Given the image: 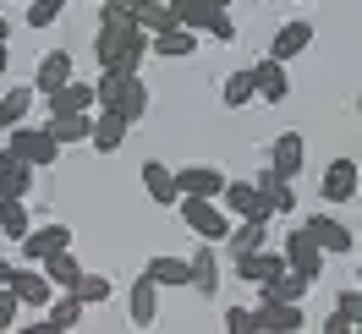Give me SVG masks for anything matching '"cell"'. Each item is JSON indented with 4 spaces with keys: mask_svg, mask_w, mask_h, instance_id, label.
Masks as SVG:
<instances>
[{
    "mask_svg": "<svg viewBox=\"0 0 362 334\" xmlns=\"http://www.w3.org/2000/svg\"><path fill=\"white\" fill-rule=\"evenodd\" d=\"M308 44H313V23H280L269 39V55L274 61H296Z\"/></svg>",
    "mask_w": 362,
    "mask_h": 334,
    "instance_id": "21",
    "label": "cell"
},
{
    "mask_svg": "<svg viewBox=\"0 0 362 334\" xmlns=\"http://www.w3.org/2000/svg\"><path fill=\"white\" fill-rule=\"evenodd\" d=\"M308 285H313V280H308V274H296V268H280V274H274V280H264V296H258V302H308Z\"/></svg>",
    "mask_w": 362,
    "mask_h": 334,
    "instance_id": "22",
    "label": "cell"
},
{
    "mask_svg": "<svg viewBox=\"0 0 362 334\" xmlns=\"http://www.w3.org/2000/svg\"><path fill=\"white\" fill-rule=\"evenodd\" d=\"M226 170L220 165H187V170H176V186H181V198H220L226 192Z\"/></svg>",
    "mask_w": 362,
    "mask_h": 334,
    "instance_id": "12",
    "label": "cell"
},
{
    "mask_svg": "<svg viewBox=\"0 0 362 334\" xmlns=\"http://www.w3.org/2000/svg\"><path fill=\"white\" fill-rule=\"evenodd\" d=\"M93 93H99V110H115L127 126H137L143 110H148V88H143L137 71H105V77L93 83Z\"/></svg>",
    "mask_w": 362,
    "mask_h": 334,
    "instance_id": "2",
    "label": "cell"
},
{
    "mask_svg": "<svg viewBox=\"0 0 362 334\" xmlns=\"http://www.w3.org/2000/svg\"><path fill=\"white\" fill-rule=\"evenodd\" d=\"M187 263H192V290H198V296H214V290H220V263H214V241H204L198 252H192V258H187Z\"/></svg>",
    "mask_w": 362,
    "mask_h": 334,
    "instance_id": "30",
    "label": "cell"
},
{
    "mask_svg": "<svg viewBox=\"0 0 362 334\" xmlns=\"http://www.w3.org/2000/svg\"><path fill=\"white\" fill-rule=\"evenodd\" d=\"M286 268H296V274H308V280H318V268H324V252H318V241L296 225L291 236H286Z\"/></svg>",
    "mask_w": 362,
    "mask_h": 334,
    "instance_id": "15",
    "label": "cell"
},
{
    "mask_svg": "<svg viewBox=\"0 0 362 334\" xmlns=\"http://www.w3.org/2000/svg\"><path fill=\"white\" fill-rule=\"evenodd\" d=\"M335 318H346L351 329H362V290H340L335 296Z\"/></svg>",
    "mask_w": 362,
    "mask_h": 334,
    "instance_id": "39",
    "label": "cell"
},
{
    "mask_svg": "<svg viewBox=\"0 0 362 334\" xmlns=\"http://www.w3.org/2000/svg\"><path fill=\"white\" fill-rule=\"evenodd\" d=\"M302 165H308V143H302V132H280L269 143V170H274V176H286V181H296V176H302Z\"/></svg>",
    "mask_w": 362,
    "mask_h": 334,
    "instance_id": "10",
    "label": "cell"
},
{
    "mask_svg": "<svg viewBox=\"0 0 362 334\" xmlns=\"http://www.w3.org/2000/svg\"><path fill=\"white\" fill-rule=\"evenodd\" d=\"M357 192H362V159H357Z\"/></svg>",
    "mask_w": 362,
    "mask_h": 334,
    "instance_id": "45",
    "label": "cell"
},
{
    "mask_svg": "<svg viewBox=\"0 0 362 334\" xmlns=\"http://www.w3.org/2000/svg\"><path fill=\"white\" fill-rule=\"evenodd\" d=\"M252 77H258V99H264V105H286V93H291V77H286V61H274V55H264V61L252 66Z\"/></svg>",
    "mask_w": 362,
    "mask_h": 334,
    "instance_id": "19",
    "label": "cell"
},
{
    "mask_svg": "<svg viewBox=\"0 0 362 334\" xmlns=\"http://www.w3.org/2000/svg\"><path fill=\"white\" fill-rule=\"evenodd\" d=\"M280 268H286V252H264V246H258V252H242V258H236V274H242L247 285H264V280H274Z\"/></svg>",
    "mask_w": 362,
    "mask_h": 334,
    "instance_id": "23",
    "label": "cell"
},
{
    "mask_svg": "<svg viewBox=\"0 0 362 334\" xmlns=\"http://www.w3.org/2000/svg\"><path fill=\"white\" fill-rule=\"evenodd\" d=\"M6 285L17 290V302L33 307V312H45L49 302H55V280H49L39 263H33V268H11V280H6Z\"/></svg>",
    "mask_w": 362,
    "mask_h": 334,
    "instance_id": "6",
    "label": "cell"
},
{
    "mask_svg": "<svg viewBox=\"0 0 362 334\" xmlns=\"http://www.w3.org/2000/svg\"><path fill=\"white\" fill-rule=\"evenodd\" d=\"M302 230L318 241V252H324V258H329V252H340V258H346V252L357 246V230H351V225H340V220H329V214H308V220H302Z\"/></svg>",
    "mask_w": 362,
    "mask_h": 334,
    "instance_id": "7",
    "label": "cell"
},
{
    "mask_svg": "<svg viewBox=\"0 0 362 334\" xmlns=\"http://www.w3.org/2000/svg\"><path fill=\"white\" fill-rule=\"evenodd\" d=\"M226 329L230 334H252V307H230L226 312Z\"/></svg>",
    "mask_w": 362,
    "mask_h": 334,
    "instance_id": "41",
    "label": "cell"
},
{
    "mask_svg": "<svg viewBox=\"0 0 362 334\" xmlns=\"http://www.w3.org/2000/svg\"><path fill=\"white\" fill-rule=\"evenodd\" d=\"M17 312H23V302H17V290L11 285H0V334L17 323Z\"/></svg>",
    "mask_w": 362,
    "mask_h": 334,
    "instance_id": "40",
    "label": "cell"
},
{
    "mask_svg": "<svg viewBox=\"0 0 362 334\" xmlns=\"http://www.w3.org/2000/svg\"><path fill=\"white\" fill-rule=\"evenodd\" d=\"M45 132L55 137L61 148H71V143H88V132H93V110H88V115H49Z\"/></svg>",
    "mask_w": 362,
    "mask_h": 334,
    "instance_id": "28",
    "label": "cell"
},
{
    "mask_svg": "<svg viewBox=\"0 0 362 334\" xmlns=\"http://www.w3.org/2000/svg\"><path fill=\"white\" fill-rule=\"evenodd\" d=\"M148 55H165V61H187L198 55V33L192 28H165V33H148Z\"/></svg>",
    "mask_w": 362,
    "mask_h": 334,
    "instance_id": "18",
    "label": "cell"
},
{
    "mask_svg": "<svg viewBox=\"0 0 362 334\" xmlns=\"http://www.w3.org/2000/svg\"><path fill=\"white\" fill-rule=\"evenodd\" d=\"M45 105H49V115H88V110H99V93H93V83H61L55 93H45Z\"/></svg>",
    "mask_w": 362,
    "mask_h": 334,
    "instance_id": "11",
    "label": "cell"
},
{
    "mask_svg": "<svg viewBox=\"0 0 362 334\" xmlns=\"http://www.w3.org/2000/svg\"><path fill=\"white\" fill-rule=\"evenodd\" d=\"M318 192H324V203H351L357 198V159H329Z\"/></svg>",
    "mask_w": 362,
    "mask_h": 334,
    "instance_id": "16",
    "label": "cell"
},
{
    "mask_svg": "<svg viewBox=\"0 0 362 334\" xmlns=\"http://www.w3.org/2000/svg\"><path fill=\"white\" fill-rule=\"evenodd\" d=\"M33 176H39V170H33L28 159H17L11 148H0V198H28V192H33Z\"/></svg>",
    "mask_w": 362,
    "mask_h": 334,
    "instance_id": "17",
    "label": "cell"
},
{
    "mask_svg": "<svg viewBox=\"0 0 362 334\" xmlns=\"http://www.w3.org/2000/svg\"><path fill=\"white\" fill-rule=\"evenodd\" d=\"M6 280H11V263H6V258H0V285H6Z\"/></svg>",
    "mask_w": 362,
    "mask_h": 334,
    "instance_id": "44",
    "label": "cell"
},
{
    "mask_svg": "<svg viewBox=\"0 0 362 334\" xmlns=\"http://www.w3.org/2000/svg\"><path fill=\"white\" fill-rule=\"evenodd\" d=\"M176 208H181V225L198 241H226L230 236V214L220 198H176Z\"/></svg>",
    "mask_w": 362,
    "mask_h": 334,
    "instance_id": "3",
    "label": "cell"
},
{
    "mask_svg": "<svg viewBox=\"0 0 362 334\" xmlns=\"http://www.w3.org/2000/svg\"><path fill=\"white\" fill-rule=\"evenodd\" d=\"M6 148H11V154L17 159H28V165H33V170H49V165H55V159H61V143H55V137L45 132V126H11V132H6Z\"/></svg>",
    "mask_w": 362,
    "mask_h": 334,
    "instance_id": "4",
    "label": "cell"
},
{
    "mask_svg": "<svg viewBox=\"0 0 362 334\" xmlns=\"http://www.w3.org/2000/svg\"><path fill=\"white\" fill-rule=\"evenodd\" d=\"M258 192H264V203H269V214H291V208H296V192H291V181H286V176H274L269 165L258 170Z\"/></svg>",
    "mask_w": 362,
    "mask_h": 334,
    "instance_id": "29",
    "label": "cell"
},
{
    "mask_svg": "<svg viewBox=\"0 0 362 334\" xmlns=\"http://www.w3.org/2000/svg\"><path fill=\"white\" fill-rule=\"evenodd\" d=\"M176 17H181V28H192V33H214L220 44L236 39V23H230L226 6H209V0H176Z\"/></svg>",
    "mask_w": 362,
    "mask_h": 334,
    "instance_id": "5",
    "label": "cell"
},
{
    "mask_svg": "<svg viewBox=\"0 0 362 334\" xmlns=\"http://www.w3.org/2000/svg\"><path fill=\"white\" fill-rule=\"evenodd\" d=\"M49 323H55V329H77V323H83V296H77V290H55V302H49Z\"/></svg>",
    "mask_w": 362,
    "mask_h": 334,
    "instance_id": "35",
    "label": "cell"
},
{
    "mask_svg": "<svg viewBox=\"0 0 362 334\" xmlns=\"http://www.w3.org/2000/svg\"><path fill=\"white\" fill-rule=\"evenodd\" d=\"M143 192H148L154 203H165V208H170V203L181 198L176 170H170V165H159V159H148V165H143Z\"/></svg>",
    "mask_w": 362,
    "mask_h": 334,
    "instance_id": "26",
    "label": "cell"
},
{
    "mask_svg": "<svg viewBox=\"0 0 362 334\" xmlns=\"http://www.w3.org/2000/svg\"><path fill=\"white\" fill-rule=\"evenodd\" d=\"M357 115H362V93H357Z\"/></svg>",
    "mask_w": 362,
    "mask_h": 334,
    "instance_id": "47",
    "label": "cell"
},
{
    "mask_svg": "<svg viewBox=\"0 0 362 334\" xmlns=\"http://www.w3.org/2000/svg\"><path fill=\"white\" fill-rule=\"evenodd\" d=\"M6 39H11V23H6V17H0V44H6Z\"/></svg>",
    "mask_w": 362,
    "mask_h": 334,
    "instance_id": "42",
    "label": "cell"
},
{
    "mask_svg": "<svg viewBox=\"0 0 362 334\" xmlns=\"http://www.w3.org/2000/svg\"><path fill=\"white\" fill-rule=\"evenodd\" d=\"M61 11H66V0H28V28L61 23Z\"/></svg>",
    "mask_w": 362,
    "mask_h": 334,
    "instance_id": "38",
    "label": "cell"
},
{
    "mask_svg": "<svg viewBox=\"0 0 362 334\" xmlns=\"http://www.w3.org/2000/svg\"><path fill=\"white\" fill-rule=\"evenodd\" d=\"M132 23L143 28V33H165V28H176V0H137L132 6Z\"/></svg>",
    "mask_w": 362,
    "mask_h": 334,
    "instance_id": "24",
    "label": "cell"
},
{
    "mask_svg": "<svg viewBox=\"0 0 362 334\" xmlns=\"http://www.w3.org/2000/svg\"><path fill=\"white\" fill-rule=\"evenodd\" d=\"M357 241H362V225H357Z\"/></svg>",
    "mask_w": 362,
    "mask_h": 334,
    "instance_id": "48",
    "label": "cell"
},
{
    "mask_svg": "<svg viewBox=\"0 0 362 334\" xmlns=\"http://www.w3.org/2000/svg\"><path fill=\"white\" fill-rule=\"evenodd\" d=\"M143 274H148L159 290L192 285V263H187V258H176V252H159V258H148V268H143Z\"/></svg>",
    "mask_w": 362,
    "mask_h": 334,
    "instance_id": "20",
    "label": "cell"
},
{
    "mask_svg": "<svg viewBox=\"0 0 362 334\" xmlns=\"http://www.w3.org/2000/svg\"><path fill=\"white\" fill-rule=\"evenodd\" d=\"M6 66H11V55H6V44H0V77H6Z\"/></svg>",
    "mask_w": 362,
    "mask_h": 334,
    "instance_id": "43",
    "label": "cell"
},
{
    "mask_svg": "<svg viewBox=\"0 0 362 334\" xmlns=\"http://www.w3.org/2000/svg\"><path fill=\"white\" fill-rule=\"evenodd\" d=\"M61 83H71V55H66V49H49L45 61H39V77H33V93L45 99V93H55Z\"/></svg>",
    "mask_w": 362,
    "mask_h": 334,
    "instance_id": "27",
    "label": "cell"
},
{
    "mask_svg": "<svg viewBox=\"0 0 362 334\" xmlns=\"http://www.w3.org/2000/svg\"><path fill=\"white\" fill-rule=\"evenodd\" d=\"M302 323H308L302 302H258V312H252V329H269V334H291Z\"/></svg>",
    "mask_w": 362,
    "mask_h": 334,
    "instance_id": "14",
    "label": "cell"
},
{
    "mask_svg": "<svg viewBox=\"0 0 362 334\" xmlns=\"http://www.w3.org/2000/svg\"><path fill=\"white\" fill-rule=\"evenodd\" d=\"M33 88H6L0 93V132H11V126H23L28 115H33Z\"/></svg>",
    "mask_w": 362,
    "mask_h": 334,
    "instance_id": "31",
    "label": "cell"
},
{
    "mask_svg": "<svg viewBox=\"0 0 362 334\" xmlns=\"http://www.w3.org/2000/svg\"><path fill=\"white\" fill-rule=\"evenodd\" d=\"M302 6H308V0H302Z\"/></svg>",
    "mask_w": 362,
    "mask_h": 334,
    "instance_id": "49",
    "label": "cell"
},
{
    "mask_svg": "<svg viewBox=\"0 0 362 334\" xmlns=\"http://www.w3.org/2000/svg\"><path fill=\"white\" fill-rule=\"evenodd\" d=\"M39 268L55 280V290H71V285H77V274H83V263L71 258V246H66V252H55V258H45Z\"/></svg>",
    "mask_w": 362,
    "mask_h": 334,
    "instance_id": "36",
    "label": "cell"
},
{
    "mask_svg": "<svg viewBox=\"0 0 362 334\" xmlns=\"http://www.w3.org/2000/svg\"><path fill=\"white\" fill-rule=\"evenodd\" d=\"M230 258H242V252H258V246L269 241V220H242V225H230Z\"/></svg>",
    "mask_w": 362,
    "mask_h": 334,
    "instance_id": "32",
    "label": "cell"
},
{
    "mask_svg": "<svg viewBox=\"0 0 362 334\" xmlns=\"http://www.w3.org/2000/svg\"><path fill=\"white\" fill-rule=\"evenodd\" d=\"M357 274H362V268H357Z\"/></svg>",
    "mask_w": 362,
    "mask_h": 334,
    "instance_id": "50",
    "label": "cell"
},
{
    "mask_svg": "<svg viewBox=\"0 0 362 334\" xmlns=\"http://www.w3.org/2000/svg\"><path fill=\"white\" fill-rule=\"evenodd\" d=\"M71 290L83 296V307H105V302L115 296V285H110V280H105V274H88V268L77 274V285H71Z\"/></svg>",
    "mask_w": 362,
    "mask_h": 334,
    "instance_id": "37",
    "label": "cell"
},
{
    "mask_svg": "<svg viewBox=\"0 0 362 334\" xmlns=\"http://www.w3.org/2000/svg\"><path fill=\"white\" fill-rule=\"evenodd\" d=\"M220 99H226L230 110H242V105H252V99H258V77H252V66L230 71V77H226V88H220Z\"/></svg>",
    "mask_w": 362,
    "mask_h": 334,
    "instance_id": "34",
    "label": "cell"
},
{
    "mask_svg": "<svg viewBox=\"0 0 362 334\" xmlns=\"http://www.w3.org/2000/svg\"><path fill=\"white\" fill-rule=\"evenodd\" d=\"M93 55L105 71H137L143 55H148V33L132 23V17H110L99 23V39H93Z\"/></svg>",
    "mask_w": 362,
    "mask_h": 334,
    "instance_id": "1",
    "label": "cell"
},
{
    "mask_svg": "<svg viewBox=\"0 0 362 334\" xmlns=\"http://www.w3.org/2000/svg\"><path fill=\"white\" fill-rule=\"evenodd\" d=\"M127 132H132V126H127V121H121L115 110H99V115H93V132H88V143L99 148V154H115V148L127 143Z\"/></svg>",
    "mask_w": 362,
    "mask_h": 334,
    "instance_id": "25",
    "label": "cell"
},
{
    "mask_svg": "<svg viewBox=\"0 0 362 334\" xmlns=\"http://www.w3.org/2000/svg\"><path fill=\"white\" fill-rule=\"evenodd\" d=\"M127 312H132L137 329H154L159 323V285L148 280V274H137L132 285H127Z\"/></svg>",
    "mask_w": 362,
    "mask_h": 334,
    "instance_id": "13",
    "label": "cell"
},
{
    "mask_svg": "<svg viewBox=\"0 0 362 334\" xmlns=\"http://www.w3.org/2000/svg\"><path fill=\"white\" fill-rule=\"evenodd\" d=\"M0 230H6L11 241H23L28 230H33V214H28V198H0Z\"/></svg>",
    "mask_w": 362,
    "mask_h": 334,
    "instance_id": "33",
    "label": "cell"
},
{
    "mask_svg": "<svg viewBox=\"0 0 362 334\" xmlns=\"http://www.w3.org/2000/svg\"><path fill=\"white\" fill-rule=\"evenodd\" d=\"M23 6H28V0H23Z\"/></svg>",
    "mask_w": 362,
    "mask_h": 334,
    "instance_id": "51",
    "label": "cell"
},
{
    "mask_svg": "<svg viewBox=\"0 0 362 334\" xmlns=\"http://www.w3.org/2000/svg\"><path fill=\"white\" fill-rule=\"evenodd\" d=\"M220 203H226V214H236V220H274L264 192H258V181H226Z\"/></svg>",
    "mask_w": 362,
    "mask_h": 334,
    "instance_id": "8",
    "label": "cell"
},
{
    "mask_svg": "<svg viewBox=\"0 0 362 334\" xmlns=\"http://www.w3.org/2000/svg\"><path fill=\"white\" fill-rule=\"evenodd\" d=\"M209 6H230V0H209Z\"/></svg>",
    "mask_w": 362,
    "mask_h": 334,
    "instance_id": "46",
    "label": "cell"
},
{
    "mask_svg": "<svg viewBox=\"0 0 362 334\" xmlns=\"http://www.w3.org/2000/svg\"><path fill=\"white\" fill-rule=\"evenodd\" d=\"M17 246H23L28 263H45V258H55V252H66V246H71V225H33Z\"/></svg>",
    "mask_w": 362,
    "mask_h": 334,
    "instance_id": "9",
    "label": "cell"
}]
</instances>
